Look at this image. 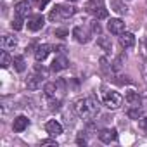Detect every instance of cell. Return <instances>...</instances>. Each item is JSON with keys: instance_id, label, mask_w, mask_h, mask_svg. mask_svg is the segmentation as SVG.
Here are the masks:
<instances>
[{"instance_id": "obj_13", "label": "cell", "mask_w": 147, "mask_h": 147, "mask_svg": "<svg viewBox=\"0 0 147 147\" xmlns=\"http://www.w3.org/2000/svg\"><path fill=\"white\" fill-rule=\"evenodd\" d=\"M14 11H16V16L28 18V16H30V11H31L30 2H18V4H16V7H14Z\"/></svg>"}, {"instance_id": "obj_15", "label": "cell", "mask_w": 147, "mask_h": 147, "mask_svg": "<svg viewBox=\"0 0 147 147\" xmlns=\"http://www.w3.org/2000/svg\"><path fill=\"white\" fill-rule=\"evenodd\" d=\"M125 99H126V102H128L130 106H135V107H140V102H142V99H140V95H138V92H133V90H130V92H126V95H125Z\"/></svg>"}, {"instance_id": "obj_21", "label": "cell", "mask_w": 147, "mask_h": 147, "mask_svg": "<svg viewBox=\"0 0 147 147\" xmlns=\"http://www.w3.org/2000/svg\"><path fill=\"white\" fill-rule=\"evenodd\" d=\"M2 43H4V47H5V49H14V47L18 45V40H16L14 36H4Z\"/></svg>"}, {"instance_id": "obj_25", "label": "cell", "mask_w": 147, "mask_h": 147, "mask_svg": "<svg viewBox=\"0 0 147 147\" xmlns=\"http://www.w3.org/2000/svg\"><path fill=\"white\" fill-rule=\"evenodd\" d=\"M140 54L147 59V38H144V40L140 42Z\"/></svg>"}, {"instance_id": "obj_26", "label": "cell", "mask_w": 147, "mask_h": 147, "mask_svg": "<svg viewBox=\"0 0 147 147\" xmlns=\"http://www.w3.org/2000/svg\"><path fill=\"white\" fill-rule=\"evenodd\" d=\"M69 35V31L66 30V28H57L55 30V36H59V38H64V36H67Z\"/></svg>"}, {"instance_id": "obj_27", "label": "cell", "mask_w": 147, "mask_h": 147, "mask_svg": "<svg viewBox=\"0 0 147 147\" xmlns=\"http://www.w3.org/2000/svg\"><path fill=\"white\" fill-rule=\"evenodd\" d=\"M90 28H92L94 33H100V24H99L97 21H92V23H90Z\"/></svg>"}, {"instance_id": "obj_2", "label": "cell", "mask_w": 147, "mask_h": 147, "mask_svg": "<svg viewBox=\"0 0 147 147\" xmlns=\"http://www.w3.org/2000/svg\"><path fill=\"white\" fill-rule=\"evenodd\" d=\"M123 102V97L118 94V92H107L104 95V106L109 107V109H118Z\"/></svg>"}, {"instance_id": "obj_11", "label": "cell", "mask_w": 147, "mask_h": 147, "mask_svg": "<svg viewBox=\"0 0 147 147\" xmlns=\"http://www.w3.org/2000/svg\"><path fill=\"white\" fill-rule=\"evenodd\" d=\"M69 66V61H67V57L66 55H57L55 59H54V62H52V66H50V69L52 71H62V69H66Z\"/></svg>"}, {"instance_id": "obj_6", "label": "cell", "mask_w": 147, "mask_h": 147, "mask_svg": "<svg viewBox=\"0 0 147 147\" xmlns=\"http://www.w3.org/2000/svg\"><path fill=\"white\" fill-rule=\"evenodd\" d=\"M73 36H75V40H76L78 43H87V42H90V33H88V30H85V28H82V26H76L75 30H73Z\"/></svg>"}, {"instance_id": "obj_19", "label": "cell", "mask_w": 147, "mask_h": 147, "mask_svg": "<svg viewBox=\"0 0 147 147\" xmlns=\"http://www.w3.org/2000/svg\"><path fill=\"white\" fill-rule=\"evenodd\" d=\"M12 62H14V67H16V71L23 73V71L26 69V62H24V59H23L21 55H16V57L12 59Z\"/></svg>"}, {"instance_id": "obj_8", "label": "cell", "mask_w": 147, "mask_h": 147, "mask_svg": "<svg viewBox=\"0 0 147 147\" xmlns=\"http://www.w3.org/2000/svg\"><path fill=\"white\" fill-rule=\"evenodd\" d=\"M57 12H59V19H69L73 14H75V7L69 5V4H61V5H55Z\"/></svg>"}, {"instance_id": "obj_3", "label": "cell", "mask_w": 147, "mask_h": 147, "mask_svg": "<svg viewBox=\"0 0 147 147\" xmlns=\"http://www.w3.org/2000/svg\"><path fill=\"white\" fill-rule=\"evenodd\" d=\"M87 9H88V12H92L97 19H106V18H107V9H106L102 4L90 2V4L87 5Z\"/></svg>"}, {"instance_id": "obj_18", "label": "cell", "mask_w": 147, "mask_h": 147, "mask_svg": "<svg viewBox=\"0 0 147 147\" xmlns=\"http://www.w3.org/2000/svg\"><path fill=\"white\" fill-rule=\"evenodd\" d=\"M97 43H99V47H100L102 50H106V52H109V50L113 49V43H111V38H107V36H100V38L97 40Z\"/></svg>"}, {"instance_id": "obj_31", "label": "cell", "mask_w": 147, "mask_h": 147, "mask_svg": "<svg viewBox=\"0 0 147 147\" xmlns=\"http://www.w3.org/2000/svg\"><path fill=\"white\" fill-rule=\"evenodd\" d=\"M76 142H78V145H87V140H85V138H83L82 135H80V137L76 138Z\"/></svg>"}, {"instance_id": "obj_24", "label": "cell", "mask_w": 147, "mask_h": 147, "mask_svg": "<svg viewBox=\"0 0 147 147\" xmlns=\"http://www.w3.org/2000/svg\"><path fill=\"white\" fill-rule=\"evenodd\" d=\"M123 59H125V55H119V57L113 62V71H119V69H121V62H123Z\"/></svg>"}, {"instance_id": "obj_7", "label": "cell", "mask_w": 147, "mask_h": 147, "mask_svg": "<svg viewBox=\"0 0 147 147\" xmlns=\"http://www.w3.org/2000/svg\"><path fill=\"white\" fill-rule=\"evenodd\" d=\"M107 30L113 33V35H121V33H125V23L121 21V19H111L109 23H107Z\"/></svg>"}, {"instance_id": "obj_23", "label": "cell", "mask_w": 147, "mask_h": 147, "mask_svg": "<svg viewBox=\"0 0 147 147\" xmlns=\"http://www.w3.org/2000/svg\"><path fill=\"white\" fill-rule=\"evenodd\" d=\"M23 19H24V18L16 16V18L12 19V28H14V30H23V26H24V24H23V23H24Z\"/></svg>"}, {"instance_id": "obj_30", "label": "cell", "mask_w": 147, "mask_h": 147, "mask_svg": "<svg viewBox=\"0 0 147 147\" xmlns=\"http://www.w3.org/2000/svg\"><path fill=\"white\" fill-rule=\"evenodd\" d=\"M138 125H140V128L147 130V118H140V119H138Z\"/></svg>"}, {"instance_id": "obj_29", "label": "cell", "mask_w": 147, "mask_h": 147, "mask_svg": "<svg viewBox=\"0 0 147 147\" xmlns=\"http://www.w3.org/2000/svg\"><path fill=\"white\" fill-rule=\"evenodd\" d=\"M42 145H54V147H57V142H55V140L47 138V140H42Z\"/></svg>"}, {"instance_id": "obj_9", "label": "cell", "mask_w": 147, "mask_h": 147, "mask_svg": "<svg viewBox=\"0 0 147 147\" xmlns=\"http://www.w3.org/2000/svg\"><path fill=\"white\" fill-rule=\"evenodd\" d=\"M49 54H50V45H47V43H40V45H36V49H35V59H36L38 62L45 61Z\"/></svg>"}, {"instance_id": "obj_28", "label": "cell", "mask_w": 147, "mask_h": 147, "mask_svg": "<svg viewBox=\"0 0 147 147\" xmlns=\"http://www.w3.org/2000/svg\"><path fill=\"white\" fill-rule=\"evenodd\" d=\"M49 19H50V21H55V19H59V12H57V9H55V7H54V9H52V12L49 14Z\"/></svg>"}, {"instance_id": "obj_17", "label": "cell", "mask_w": 147, "mask_h": 147, "mask_svg": "<svg viewBox=\"0 0 147 147\" xmlns=\"http://www.w3.org/2000/svg\"><path fill=\"white\" fill-rule=\"evenodd\" d=\"M111 7H113V11L118 12V14H125V12L128 11V7L121 2V0H111Z\"/></svg>"}, {"instance_id": "obj_22", "label": "cell", "mask_w": 147, "mask_h": 147, "mask_svg": "<svg viewBox=\"0 0 147 147\" xmlns=\"http://www.w3.org/2000/svg\"><path fill=\"white\" fill-rule=\"evenodd\" d=\"M0 64H2V67H9L11 57H9V54H7V50H2V54H0Z\"/></svg>"}, {"instance_id": "obj_4", "label": "cell", "mask_w": 147, "mask_h": 147, "mask_svg": "<svg viewBox=\"0 0 147 147\" xmlns=\"http://www.w3.org/2000/svg\"><path fill=\"white\" fill-rule=\"evenodd\" d=\"M43 24H45V18L42 14H35V16L28 18V30L30 31H38L43 28Z\"/></svg>"}, {"instance_id": "obj_16", "label": "cell", "mask_w": 147, "mask_h": 147, "mask_svg": "<svg viewBox=\"0 0 147 147\" xmlns=\"http://www.w3.org/2000/svg\"><path fill=\"white\" fill-rule=\"evenodd\" d=\"M40 80H42V76H38V75H30V76L26 78V87H28V90H36V88L40 87Z\"/></svg>"}, {"instance_id": "obj_20", "label": "cell", "mask_w": 147, "mask_h": 147, "mask_svg": "<svg viewBox=\"0 0 147 147\" xmlns=\"http://www.w3.org/2000/svg\"><path fill=\"white\" fill-rule=\"evenodd\" d=\"M128 118H131V119H140V118H142V109L131 106V107L128 109Z\"/></svg>"}, {"instance_id": "obj_14", "label": "cell", "mask_w": 147, "mask_h": 147, "mask_svg": "<svg viewBox=\"0 0 147 147\" xmlns=\"http://www.w3.org/2000/svg\"><path fill=\"white\" fill-rule=\"evenodd\" d=\"M28 125H30V119L26 116H18L12 123V128H14V131H24L28 128Z\"/></svg>"}, {"instance_id": "obj_5", "label": "cell", "mask_w": 147, "mask_h": 147, "mask_svg": "<svg viewBox=\"0 0 147 147\" xmlns=\"http://www.w3.org/2000/svg\"><path fill=\"white\" fill-rule=\"evenodd\" d=\"M118 138V133H116V128H104L99 131V140L104 142V144H111Z\"/></svg>"}, {"instance_id": "obj_33", "label": "cell", "mask_w": 147, "mask_h": 147, "mask_svg": "<svg viewBox=\"0 0 147 147\" xmlns=\"http://www.w3.org/2000/svg\"><path fill=\"white\" fill-rule=\"evenodd\" d=\"M67 2H76V0H67Z\"/></svg>"}, {"instance_id": "obj_12", "label": "cell", "mask_w": 147, "mask_h": 147, "mask_svg": "<svg viewBox=\"0 0 147 147\" xmlns=\"http://www.w3.org/2000/svg\"><path fill=\"white\" fill-rule=\"evenodd\" d=\"M135 35L133 33H128V31H125V33H121L119 35V43H121V47H125V49H130V47H133L135 45Z\"/></svg>"}, {"instance_id": "obj_1", "label": "cell", "mask_w": 147, "mask_h": 147, "mask_svg": "<svg viewBox=\"0 0 147 147\" xmlns=\"http://www.w3.org/2000/svg\"><path fill=\"white\" fill-rule=\"evenodd\" d=\"M75 111L78 116L90 119L99 113V100H95V97H88V99H78L75 102Z\"/></svg>"}, {"instance_id": "obj_10", "label": "cell", "mask_w": 147, "mask_h": 147, "mask_svg": "<svg viewBox=\"0 0 147 147\" xmlns=\"http://www.w3.org/2000/svg\"><path fill=\"white\" fill-rule=\"evenodd\" d=\"M45 130H47V133H49L50 137H57V135H61V133H62V126H61V123H59V121H55V119L47 121Z\"/></svg>"}, {"instance_id": "obj_32", "label": "cell", "mask_w": 147, "mask_h": 147, "mask_svg": "<svg viewBox=\"0 0 147 147\" xmlns=\"http://www.w3.org/2000/svg\"><path fill=\"white\" fill-rule=\"evenodd\" d=\"M49 2H50V0H40V2H38V5H40V9H43V7H47V5H49Z\"/></svg>"}]
</instances>
